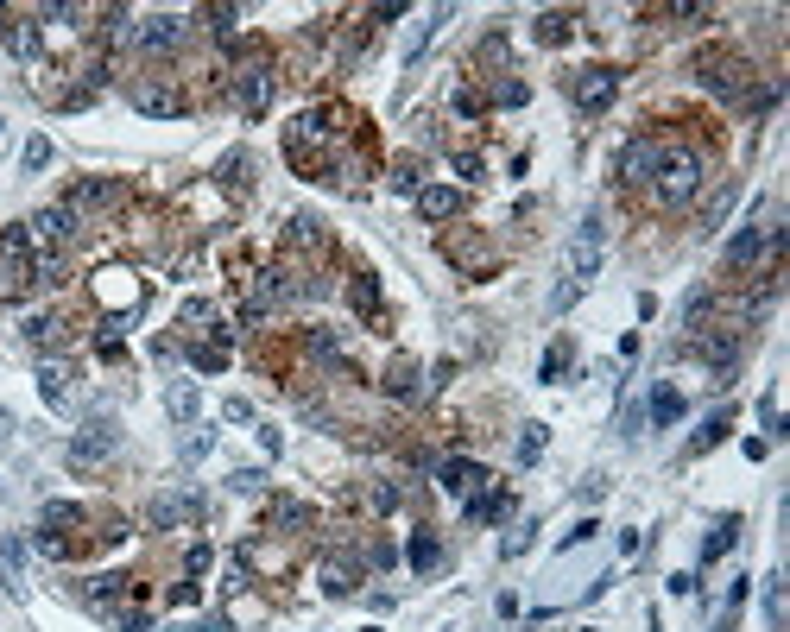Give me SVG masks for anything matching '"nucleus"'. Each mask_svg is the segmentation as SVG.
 Listing matches in <instances>:
<instances>
[{
	"instance_id": "14",
	"label": "nucleus",
	"mask_w": 790,
	"mask_h": 632,
	"mask_svg": "<svg viewBox=\"0 0 790 632\" xmlns=\"http://www.w3.org/2000/svg\"><path fill=\"white\" fill-rule=\"evenodd\" d=\"M316 588H323L329 601H348L354 588H361V563H354V557H329L323 569H316Z\"/></svg>"
},
{
	"instance_id": "28",
	"label": "nucleus",
	"mask_w": 790,
	"mask_h": 632,
	"mask_svg": "<svg viewBox=\"0 0 790 632\" xmlns=\"http://www.w3.org/2000/svg\"><path fill=\"white\" fill-rule=\"evenodd\" d=\"M38 392H45V405H64V367H38Z\"/></svg>"
},
{
	"instance_id": "46",
	"label": "nucleus",
	"mask_w": 790,
	"mask_h": 632,
	"mask_svg": "<svg viewBox=\"0 0 790 632\" xmlns=\"http://www.w3.org/2000/svg\"><path fill=\"white\" fill-rule=\"evenodd\" d=\"M209 443H215V430H196V437L184 443V462H196V456H209Z\"/></svg>"
},
{
	"instance_id": "48",
	"label": "nucleus",
	"mask_w": 790,
	"mask_h": 632,
	"mask_svg": "<svg viewBox=\"0 0 790 632\" xmlns=\"http://www.w3.org/2000/svg\"><path fill=\"white\" fill-rule=\"evenodd\" d=\"M392 506H399V487L380 481V487H373V512H392Z\"/></svg>"
},
{
	"instance_id": "1",
	"label": "nucleus",
	"mask_w": 790,
	"mask_h": 632,
	"mask_svg": "<svg viewBox=\"0 0 790 632\" xmlns=\"http://www.w3.org/2000/svg\"><path fill=\"white\" fill-rule=\"evenodd\" d=\"M651 190H658L664 209H689V196L702 190V158L696 152H664L658 177H651Z\"/></svg>"
},
{
	"instance_id": "15",
	"label": "nucleus",
	"mask_w": 790,
	"mask_h": 632,
	"mask_svg": "<svg viewBox=\"0 0 790 632\" xmlns=\"http://www.w3.org/2000/svg\"><path fill=\"white\" fill-rule=\"evenodd\" d=\"M462 209H468V196H462V190H449V184L418 190V215H424V222H456Z\"/></svg>"
},
{
	"instance_id": "45",
	"label": "nucleus",
	"mask_w": 790,
	"mask_h": 632,
	"mask_svg": "<svg viewBox=\"0 0 790 632\" xmlns=\"http://www.w3.org/2000/svg\"><path fill=\"white\" fill-rule=\"evenodd\" d=\"M196 367H209V373H215V367H228V348H215V342H209V348H196Z\"/></svg>"
},
{
	"instance_id": "13",
	"label": "nucleus",
	"mask_w": 790,
	"mask_h": 632,
	"mask_svg": "<svg viewBox=\"0 0 790 632\" xmlns=\"http://www.w3.org/2000/svg\"><path fill=\"white\" fill-rule=\"evenodd\" d=\"M95 298H102L108 310L114 304H121V310H140V285H133L127 266H108V272H95Z\"/></svg>"
},
{
	"instance_id": "7",
	"label": "nucleus",
	"mask_w": 790,
	"mask_h": 632,
	"mask_svg": "<svg viewBox=\"0 0 790 632\" xmlns=\"http://www.w3.org/2000/svg\"><path fill=\"white\" fill-rule=\"evenodd\" d=\"M696 76H702V89H715V95H740L746 89V64H740V57H727V51H702Z\"/></svg>"
},
{
	"instance_id": "12",
	"label": "nucleus",
	"mask_w": 790,
	"mask_h": 632,
	"mask_svg": "<svg viewBox=\"0 0 790 632\" xmlns=\"http://www.w3.org/2000/svg\"><path fill=\"white\" fill-rule=\"evenodd\" d=\"M127 102L140 108V114H152V121H171V114H184V95H177L171 83H133Z\"/></svg>"
},
{
	"instance_id": "6",
	"label": "nucleus",
	"mask_w": 790,
	"mask_h": 632,
	"mask_svg": "<svg viewBox=\"0 0 790 632\" xmlns=\"http://www.w3.org/2000/svg\"><path fill=\"white\" fill-rule=\"evenodd\" d=\"M146 525L152 531H184V525H203V493H158L146 506Z\"/></svg>"
},
{
	"instance_id": "27",
	"label": "nucleus",
	"mask_w": 790,
	"mask_h": 632,
	"mask_svg": "<svg viewBox=\"0 0 790 632\" xmlns=\"http://www.w3.org/2000/svg\"><path fill=\"white\" fill-rule=\"evenodd\" d=\"M272 525H279V531H285V525H291V531H304V525H310V506L279 500V506H272Z\"/></svg>"
},
{
	"instance_id": "50",
	"label": "nucleus",
	"mask_w": 790,
	"mask_h": 632,
	"mask_svg": "<svg viewBox=\"0 0 790 632\" xmlns=\"http://www.w3.org/2000/svg\"><path fill=\"white\" fill-rule=\"evenodd\" d=\"M7 430H13V418H7V411H0V437H7Z\"/></svg>"
},
{
	"instance_id": "4",
	"label": "nucleus",
	"mask_w": 790,
	"mask_h": 632,
	"mask_svg": "<svg viewBox=\"0 0 790 632\" xmlns=\"http://www.w3.org/2000/svg\"><path fill=\"white\" fill-rule=\"evenodd\" d=\"M664 140H651V133H639V140H626L620 146V158H614V171H620V184H651L658 177V165H664Z\"/></svg>"
},
{
	"instance_id": "31",
	"label": "nucleus",
	"mask_w": 790,
	"mask_h": 632,
	"mask_svg": "<svg viewBox=\"0 0 790 632\" xmlns=\"http://www.w3.org/2000/svg\"><path fill=\"white\" fill-rule=\"evenodd\" d=\"M727 424H734V418H727V411H721V418H708V424H702V437L689 443V456H702V449H715V443L727 437Z\"/></svg>"
},
{
	"instance_id": "38",
	"label": "nucleus",
	"mask_w": 790,
	"mask_h": 632,
	"mask_svg": "<svg viewBox=\"0 0 790 632\" xmlns=\"http://www.w3.org/2000/svg\"><path fill=\"white\" fill-rule=\"evenodd\" d=\"M544 456V424H525V437H519V462H538Z\"/></svg>"
},
{
	"instance_id": "2",
	"label": "nucleus",
	"mask_w": 790,
	"mask_h": 632,
	"mask_svg": "<svg viewBox=\"0 0 790 632\" xmlns=\"http://www.w3.org/2000/svg\"><path fill=\"white\" fill-rule=\"evenodd\" d=\"M784 241V228H772V222H753V228H740L734 234V241H727V253H721V260H727V272H753L759 260H765V253H772Z\"/></svg>"
},
{
	"instance_id": "24",
	"label": "nucleus",
	"mask_w": 790,
	"mask_h": 632,
	"mask_svg": "<svg viewBox=\"0 0 790 632\" xmlns=\"http://www.w3.org/2000/svg\"><path fill=\"white\" fill-rule=\"evenodd\" d=\"M386 392H392V399H418V367H411V361H392Z\"/></svg>"
},
{
	"instance_id": "35",
	"label": "nucleus",
	"mask_w": 790,
	"mask_h": 632,
	"mask_svg": "<svg viewBox=\"0 0 790 632\" xmlns=\"http://www.w3.org/2000/svg\"><path fill=\"white\" fill-rule=\"evenodd\" d=\"M291 241H298V247H316V241H323V228H316V215H291Z\"/></svg>"
},
{
	"instance_id": "29",
	"label": "nucleus",
	"mask_w": 790,
	"mask_h": 632,
	"mask_svg": "<svg viewBox=\"0 0 790 632\" xmlns=\"http://www.w3.org/2000/svg\"><path fill=\"white\" fill-rule=\"evenodd\" d=\"M468 519H506V493H481V500H468Z\"/></svg>"
},
{
	"instance_id": "3",
	"label": "nucleus",
	"mask_w": 790,
	"mask_h": 632,
	"mask_svg": "<svg viewBox=\"0 0 790 632\" xmlns=\"http://www.w3.org/2000/svg\"><path fill=\"white\" fill-rule=\"evenodd\" d=\"M184 13H152V19H140V26H133V45H140L146 57H177L184 51Z\"/></svg>"
},
{
	"instance_id": "10",
	"label": "nucleus",
	"mask_w": 790,
	"mask_h": 632,
	"mask_svg": "<svg viewBox=\"0 0 790 632\" xmlns=\"http://www.w3.org/2000/svg\"><path fill=\"white\" fill-rule=\"evenodd\" d=\"M114 449H121V430L95 424V430H83V437H70V468H102Z\"/></svg>"
},
{
	"instance_id": "40",
	"label": "nucleus",
	"mask_w": 790,
	"mask_h": 632,
	"mask_svg": "<svg viewBox=\"0 0 790 632\" xmlns=\"http://www.w3.org/2000/svg\"><path fill=\"white\" fill-rule=\"evenodd\" d=\"M310 348L323 354V361H329V354H342V329H310Z\"/></svg>"
},
{
	"instance_id": "30",
	"label": "nucleus",
	"mask_w": 790,
	"mask_h": 632,
	"mask_svg": "<svg viewBox=\"0 0 790 632\" xmlns=\"http://www.w3.org/2000/svg\"><path fill=\"white\" fill-rule=\"evenodd\" d=\"M437 538H430V531H418V538H411V569H437Z\"/></svg>"
},
{
	"instance_id": "25",
	"label": "nucleus",
	"mask_w": 790,
	"mask_h": 632,
	"mask_svg": "<svg viewBox=\"0 0 790 632\" xmlns=\"http://www.w3.org/2000/svg\"><path fill=\"white\" fill-rule=\"evenodd\" d=\"M651 418H658V424H677L683 418V392L677 386H658V392H651Z\"/></svg>"
},
{
	"instance_id": "49",
	"label": "nucleus",
	"mask_w": 790,
	"mask_h": 632,
	"mask_svg": "<svg viewBox=\"0 0 790 632\" xmlns=\"http://www.w3.org/2000/svg\"><path fill=\"white\" fill-rule=\"evenodd\" d=\"M456 171L468 177V184H481V158H474V152H456Z\"/></svg>"
},
{
	"instance_id": "44",
	"label": "nucleus",
	"mask_w": 790,
	"mask_h": 632,
	"mask_svg": "<svg viewBox=\"0 0 790 632\" xmlns=\"http://www.w3.org/2000/svg\"><path fill=\"white\" fill-rule=\"evenodd\" d=\"M493 102H500V108H519L525 102V83H500V89H493Z\"/></svg>"
},
{
	"instance_id": "33",
	"label": "nucleus",
	"mask_w": 790,
	"mask_h": 632,
	"mask_svg": "<svg viewBox=\"0 0 790 632\" xmlns=\"http://www.w3.org/2000/svg\"><path fill=\"white\" fill-rule=\"evenodd\" d=\"M354 310H361V316H373V310H380V285H373L367 272L354 279Z\"/></svg>"
},
{
	"instance_id": "21",
	"label": "nucleus",
	"mask_w": 790,
	"mask_h": 632,
	"mask_svg": "<svg viewBox=\"0 0 790 632\" xmlns=\"http://www.w3.org/2000/svg\"><path fill=\"white\" fill-rule=\"evenodd\" d=\"M7 51L13 57H38V26L26 13H7Z\"/></svg>"
},
{
	"instance_id": "42",
	"label": "nucleus",
	"mask_w": 790,
	"mask_h": 632,
	"mask_svg": "<svg viewBox=\"0 0 790 632\" xmlns=\"http://www.w3.org/2000/svg\"><path fill=\"white\" fill-rule=\"evenodd\" d=\"M203 19H209V32H215V38H228V32H234V7H209Z\"/></svg>"
},
{
	"instance_id": "37",
	"label": "nucleus",
	"mask_w": 790,
	"mask_h": 632,
	"mask_svg": "<svg viewBox=\"0 0 790 632\" xmlns=\"http://www.w3.org/2000/svg\"><path fill=\"white\" fill-rule=\"evenodd\" d=\"M569 367V342H550V354H544V367H538V380H557V373Z\"/></svg>"
},
{
	"instance_id": "26",
	"label": "nucleus",
	"mask_w": 790,
	"mask_h": 632,
	"mask_svg": "<svg viewBox=\"0 0 790 632\" xmlns=\"http://www.w3.org/2000/svg\"><path fill=\"white\" fill-rule=\"evenodd\" d=\"M734 538H740V519H721L715 531H708V544H702V557H708V563H715V557H721V550H727V544H734Z\"/></svg>"
},
{
	"instance_id": "20",
	"label": "nucleus",
	"mask_w": 790,
	"mask_h": 632,
	"mask_svg": "<svg viewBox=\"0 0 790 632\" xmlns=\"http://www.w3.org/2000/svg\"><path fill=\"white\" fill-rule=\"evenodd\" d=\"M443 487H449V493H468V500H474V493L487 487V468H474V462L456 456V462H443Z\"/></svg>"
},
{
	"instance_id": "5",
	"label": "nucleus",
	"mask_w": 790,
	"mask_h": 632,
	"mask_svg": "<svg viewBox=\"0 0 790 632\" xmlns=\"http://www.w3.org/2000/svg\"><path fill=\"white\" fill-rule=\"evenodd\" d=\"M272 89H279L272 64H241V70H234V102H241L247 121H260V114L272 108Z\"/></svg>"
},
{
	"instance_id": "22",
	"label": "nucleus",
	"mask_w": 790,
	"mask_h": 632,
	"mask_svg": "<svg viewBox=\"0 0 790 632\" xmlns=\"http://www.w3.org/2000/svg\"><path fill=\"white\" fill-rule=\"evenodd\" d=\"M531 32H538V45H563V38L576 32V19H569V13H538V26H531Z\"/></svg>"
},
{
	"instance_id": "43",
	"label": "nucleus",
	"mask_w": 790,
	"mask_h": 632,
	"mask_svg": "<svg viewBox=\"0 0 790 632\" xmlns=\"http://www.w3.org/2000/svg\"><path fill=\"white\" fill-rule=\"evenodd\" d=\"M51 165V140H26V171H45Z\"/></svg>"
},
{
	"instance_id": "41",
	"label": "nucleus",
	"mask_w": 790,
	"mask_h": 632,
	"mask_svg": "<svg viewBox=\"0 0 790 632\" xmlns=\"http://www.w3.org/2000/svg\"><path fill=\"white\" fill-rule=\"evenodd\" d=\"M765 620H772V626H784V588H778V576L765 582Z\"/></svg>"
},
{
	"instance_id": "36",
	"label": "nucleus",
	"mask_w": 790,
	"mask_h": 632,
	"mask_svg": "<svg viewBox=\"0 0 790 632\" xmlns=\"http://www.w3.org/2000/svg\"><path fill=\"white\" fill-rule=\"evenodd\" d=\"M177 323H190V329H203V323H215V304H203V298H190L184 310H177Z\"/></svg>"
},
{
	"instance_id": "19",
	"label": "nucleus",
	"mask_w": 790,
	"mask_h": 632,
	"mask_svg": "<svg viewBox=\"0 0 790 632\" xmlns=\"http://www.w3.org/2000/svg\"><path fill=\"white\" fill-rule=\"evenodd\" d=\"M696 348H702L715 367H727V361L740 354V329H696Z\"/></svg>"
},
{
	"instance_id": "23",
	"label": "nucleus",
	"mask_w": 790,
	"mask_h": 632,
	"mask_svg": "<svg viewBox=\"0 0 790 632\" xmlns=\"http://www.w3.org/2000/svg\"><path fill=\"white\" fill-rule=\"evenodd\" d=\"M196 405H203V399H196V386H190V380H177V386L165 392V411H171L177 424H184V418H196Z\"/></svg>"
},
{
	"instance_id": "17",
	"label": "nucleus",
	"mask_w": 790,
	"mask_h": 632,
	"mask_svg": "<svg viewBox=\"0 0 790 632\" xmlns=\"http://www.w3.org/2000/svg\"><path fill=\"white\" fill-rule=\"evenodd\" d=\"M291 298H304V285H298V272H285V266H266L260 272V298H253V304H291Z\"/></svg>"
},
{
	"instance_id": "16",
	"label": "nucleus",
	"mask_w": 790,
	"mask_h": 632,
	"mask_svg": "<svg viewBox=\"0 0 790 632\" xmlns=\"http://www.w3.org/2000/svg\"><path fill=\"white\" fill-rule=\"evenodd\" d=\"M108 203H121V184H108V177H76L64 209H108Z\"/></svg>"
},
{
	"instance_id": "11",
	"label": "nucleus",
	"mask_w": 790,
	"mask_h": 632,
	"mask_svg": "<svg viewBox=\"0 0 790 632\" xmlns=\"http://www.w3.org/2000/svg\"><path fill=\"white\" fill-rule=\"evenodd\" d=\"M26 241H45V247H64V241H76V209H64V203L38 209L32 222H26Z\"/></svg>"
},
{
	"instance_id": "8",
	"label": "nucleus",
	"mask_w": 790,
	"mask_h": 632,
	"mask_svg": "<svg viewBox=\"0 0 790 632\" xmlns=\"http://www.w3.org/2000/svg\"><path fill=\"white\" fill-rule=\"evenodd\" d=\"M601 215H588V222L576 228V247H569V285H588L595 279V266H601Z\"/></svg>"
},
{
	"instance_id": "39",
	"label": "nucleus",
	"mask_w": 790,
	"mask_h": 632,
	"mask_svg": "<svg viewBox=\"0 0 790 632\" xmlns=\"http://www.w3.org/2000/svg\"><path fill=\"white\" fill-rule=\"evenodd\" d=\"M392 190L418 196V165H411V158H399V165H392Z\"/></svg>"
},
{
	"instance_id": "34",
	"label": "nucleus",
	"mask_w": 790,
	"mask_h": 632,
	"mask_svg": "<svg viewBox=\"0 0 790 632\" xmlns=\"http://www.w3.org/2000/svg\"><path fill=\"white\" fill-rule=\"evenodd\" d=\"M121 588H127V576H95V582H89V601H95V607H108L114 595H121Z\"/></svg>"
},
{
	"instance_id": "47",
	"label": "nucleus",
	"mask_w": 790,
	"mask_h": 632,
	"mask_svg": "<svg viewBox=\"0 0 790 632\" xmlns=\"http://www.w3.org/2000/svg\"><path fill=\"white\" fill-rule=\"evenodd\" d=\"M38 550H45V557H70V544L57 538V531H38Z\"/></svg>"
},
{
	"instance_id": "18",
	"label": "nucleus",
	"mask_w": 790,
	"mask_h": 632,
	"mask_svg": "<svg viewBox=\"0 0 790 632\" xmlns=\"http://www.w3.org/2000/svg\"><path fill=\"white\" fill-rule=\"evenodd\" d=\"M26 348H38V354H51V348H64V316H51V310H38V316H26Z\"/></svg>"
},
{
	"instance_id": "32",
	"label": "nucleus",
	"mask_w": 790,
	"mask_h": 632,
	"mask_svg": "<svg viewBox=\"0 0 790 632\" xmlns=\"http://www.w3.org/2000/svg\"><path fill=\"white\" fill-rule=\"evenodd\" d=\"M76 519H83V506H76V500H51V506H45V531H57V525H76Z\"/></svg>"
},
{
	"instance_id": "9",
	"label": "nucleus",
	"mask_w": 790,
	"mask_h": 632,
	"mask_svg": "<svg viewBox=\"0 0 790 632\" xmlns=\"http://www.w3.org/2000/svg\"><path fill=\"white\" fill-rule=\"evenodd\" d=\"M569 95H576V108H582V114H601V108L620 95V76H614V70H601V64H595V70H576Z\"/></svg>"
}]
</instances>
